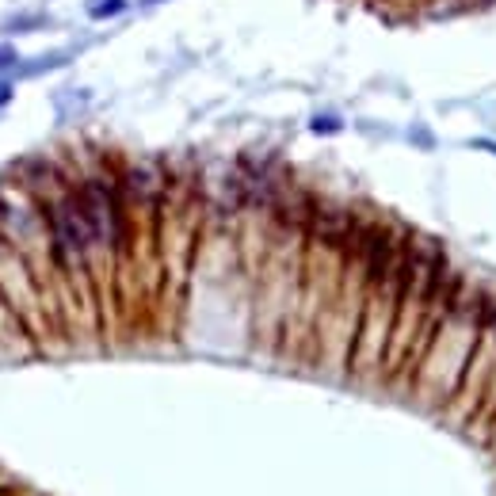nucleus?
<instances>
[{"label":"nucleus","instance_id":"f03ea898","mask_svg":"<svg viewBox=\"0 0 496 496\" xmlns=\"http://www.w3.org/2000/svg\"><path fill=\"white\" fill-rule=\"evenodd\" d=\"M313 130H336L333 118H313Z\"/></svg>","mask_w":496,"mask_h":496},{"label":"nucleus","instance_id":"7ed1b4c3","mask_svg":"<svg viewBox=\"0 0 496 496\" xmlns=\"http://www.w3.org/2000/svg\"><path fill=\"white\" fill-rule=\"evenodd\" d=\"M149 4H157V0H149Z\"/></svg>","mask_w":496,"mask_h":496},{"label":"nucleus","instance_id":"f257e3e1","mask_svg":"<svg viewBox=\"0 0 496 496\" xmlns=\"http://www.w3.org/2000/svg\"><path fill=\"white\" fill-rule=\"evenodd\" d=\"M115 12H123V0H103V4L96 8V19H107V16H115Z\"/></svg>","mask_w":496,"mask_h":496}]
</instances>
